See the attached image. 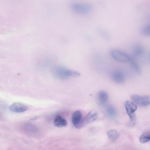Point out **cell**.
Segmentation results:
<instances>
[{
    "label": "cell",
    "mask_w": 150,
    "mask_h": 150,
    "mask_svg": "<svg viewBox=\"0 0 150 150\" xmlns=\"http://www.w3.org/2000/svg\"><path fill=\"white\" fill-rule=\"evenodd\" d=\"M129 62L135 72L138 74H140L141 73V69L134 57L131 56Z\"/></svg>",
    "instance_id": "7c38bea8"
},
{
    "label": "cell",
    "mask_w": 150,
    "mask_h": 150,
    "mask_svg": "<svg viewBox=\"0 0 150 150\" xmlns=\"http://www.w3.org/2000/svg\"><path fill=\"white\" fill-rule=\"evenodd\" d=\"M110 54L114 59L121 62H129L131 57L127 53L117 50H112L110 51Z\"/></svg>",
    "instance_id": "6da1fadb"
},
{
    "label": "cell",
    "mask_w": 150,
    "mask_h": 150,
    "mask_svg": "<svg viewBox=\"0 0 150 150\" xmlns=\"http://www.w3.org/2000/svg\"><path fill=\"white\" fill-rule=\"evenodd\" d=\"M27 109L28 107L25 105L18 103L13 104L9 107V110L11 112L16 113L22 112Z\"/></svg>",
    "instance_id": "ba28073f"
},
{
    "label": "cell",
    "mask_w": 150,
    "mask_h": 150,
    "mask_svg": "<svg viewBox=\"0 0 150 150\" xmlns=\"http://www.w3.org/2000/svg\"><path fill=\"white\" fill-rule=\"evenodd\" d=\"M69 70L64 67H57L54 69L53 74L55 77L59 79L66 80L70 77L69 75Z\"/></svg>",
    "instance_id": "3957f363"
},
{
    "label": "cell",
    "mask_w": 150,
    "mask_h": 150,
    "mask_svg": "<svg viewBox=\"0 0 150 150\" xmlns=\"http://www.w3.org/2000/svg\"><path fill=\"white\" fill-rule=\"evenodd\" d=\"M37 118V117H34L33 118H32L31 119L32 120H34L36 119Z\"/></svg>",
    "instance_id": "44dd1931"
},
{
    "label": "cell",
    "mask_w": 150,
    "mask_h": 150,
    "mask_svg": "<svg viewBox=\"0 0 150 150\" xmlns=\"http://www.w3.org/2000/svg\"><path fill=\"white\" fill-rule=\"evenodd\" d=\"M69 76L74 77H78L80 75V74L79 72L70 70H69Z\"/></svg>",
    "instance_id": "ac0fdd59"
},
{
    "label": "cell",
    "mask_w": 150,
    "mask_h": 150,
    "mask_svg": "<svg viewBox=\"0 0 150 150\" xmlns=\"http://www.w3.org/2000/svg\"><path fill=\"white\" fill-rule=\"evenodd\" d=\"M26 127L27 128L26 129L28 130H29L30 132H34L36 131V129L35 127L32 125L28 124L26 125Z\"/></svg>",
    "instance_id": "d6986e66"
},
{
    "label": "cell",
    "mask_w": 150,
    "mask_h": 150,
    "mask_svg": "<svg viewBox=\"0 0 150 150\" xmlns=\"http://www.w3.org/2000/svg\"><path fill=\"white\" fill-rule=\"evenodd\" d=\"M97 112L94 110L90 111L87 115L85 120V122L87 124L91 123L95 121L98 118Z\"/></svg>",
    "instance_id": "30bf717a"
},
{
    "label": "cell",
    "mask_w": 150,
    "mask_h": 150,
    "mask_svg": "<svg viewBox=\"0 0 150 150\" xmlns=\"http://www.w3.org/2000/svg\"><path fill=\"white\" fill-rule=\"evenodd\" d=\"M112 80L118 83H122L125 81V76L122 71L119 69L114 71L111 74Z\"/></svg>",
    "instance_id": "8992f818"
},
{
    "label": "cell",
    "mask_w": 150,
    "mask_h": 150,
    "mask_svg": "<svg viewBox=\"0 0 150 150\" xmlns=\"http://www.w3.org/2000/svg\"><path fill=\"white\" fill-rule=\"evenodd\" d=\"M91 6L88 4H75L72 6V9L75 11L79 13H86L89 11Z\"/></svg>",
    "instance_id": "5b68a950"
},
{
    "label": "cell",
    "mask_w": 150,
    "mask_h": 150,
    "mask_svg": "<svg viewBox=\"0 0 150 150\" xmlns=\"http://www.w3.org/2000/svg\"><path fill=\"white\" fill-rule=\"evenodd\" d=\"M106 112L108 115L111 117H115L116 115L115 108L111 105H109L106 107Z\"/></svg>",
    "instance_id": "9a60e30c"
},
{
    "label": "cell",
    "mask_w": 150,
    "mask_h": 150,
    "mask_svg": "<svg viewBox=\"0 0 150 150\" xmlns=\"http://www.w3.org/2000/svg\"><path fill=\"white\" fill-rule=\"evenodd\" d=\"M142 34L146 36H150V23L144 26L142 28Z\"/></svg>",
    "instance_id": "e0dca14e"
},
{
    "label": "cell",
    "mask_w": 150,
    "mask_h": 150,
    "mask_svg": "<svg viewBox=\"0 0 150 150\" xmlns=\"http://www.w3.org/2000/svg\"><path fill=\"white\" fill-rule=\"evenodd\" d=\"M139 140L142 143H145L150 141V132L142 134L139 138Z\"/></svg>",
    "instance_id": "2e32d148"
},
{
    "label": "cell",
    "mask_w": 150,
    "mask_h": 150,
    "mask_svg": "<svg viewBox=\"0 0 150 150\" xmlns=\"http://www.w3.org/2000/svg\"><path fill=\"white\" fill-rule=\"evenodd\" d=\"M149 59L150 60V54L149 55Z\"/></svg>",
    "instance_id": "7402d4cb"
},
{
    "label": "cell",
    "mask_w": 150,
    "mask_h": 150,
    "mask_svg": "<svg viewBox=\"0 0 150 150\" xmlns=\"http://www.w3.org/2000/svg\"><path fill=\"white\" fill-rule=\"evenodd\" d=\"M107 135L108 139L111 141H115L119 138V134L115 129L110 130L107 132Z\"/></svg>",
    "instance_id": "4fadbf2b"
},
{
    "label": "cell",
    "mask_w": 150,
    "mask_h": 150,
    "mask_svg": "<svg viewBox=\"0 0 150 150\" xmlns=\"http://www.w3.org/2000/svg\"><path fill=\"white\" fill-rule=\"evenodd\" d=\"M131 98L133 103L140 106L146 107L150 104V96H141L133 95Z\"/></svg>",
    "instance_id": "7a4b0ae2"
},
{
    "label": "cell",
    "mask_w": 150,
    "mask_h": 150,
    "mask_svg": "<svg viewBox=\"0 0 150 150\" xmlns=\"http://www.w3.org/2000/svg\"><path fill=\"white\" fill-rule=\"evenodd\" d=\"M136 122V118L135 116L130 118V121L129 125L130 126H133L135 125Z\"/></svg>",
    "instance_id": "ffe728a7"
},
{
    "label": "cell",
    "mask_w": 150,
    "mask_h": 150,
    "mask_svg": "<svg viewBox=\"0 0 150 150\" xmlns=\"http://www.w3.org/2000/svg\"><path fill=\"white\" fill-rule=\"evenodd\" d=\"M72 121L74 126L76 128H80L83 124L82 116L81 112L77 111L74 112L72 116Z\"/></svg>",
    "instance_id": "277c9868"
},
{
    "label": "cell",
    "mask_w": 150,
    "mask_h": 150,
    "mask_svg": "<svg viewBox=\"0 0 150 150\" xmlns=\"http://www.w3.org/2000/svg\"><path fill=\"white\" fill-rule=\"evenodd\" d=\"M54 124L56 127H62L66 126L67 122L66 120L62 116L57 115L54 119Z\"/></svg>",
    "instance_id": "9c48e42d"
},
{
    "label": "cell",
    "mask_w": 150,
    "mask_h": 150,
    "mask_svg": "<svg viewBox=\"0 0 150 150\" xmlns=\"http://www.w3.org/2000/svg\"><path fill=\"white\" fill-rule=\"evenodd\" d=\"M132 52L134 57H140L143 54L144 49L141 45L136 44L133 46Z\"/></svg>",
    "instance_id": "8fae6325"
},
{
    "label": "cell",
    "mask_w": 150,
    "mask_h": 150,
    "mask_svg": "<svg viewBox=\"0 0 150 150\" xmlns=\"http://www.w3.org/2000/svg\"><path fill=\"white\" fill-rule=\"evenodd\" d=\"M125 106L127 112L130 118L135 116L134 113L137 109V107L135 103L127 101L125 103Z\"/></svg>",
    "instance_id": "52a82bcc"
},
{
    "label": "cell",
    "mask_w": 150,
    "mask_h": 150,
    "mask_svg": "<svg viewBox=\"0 0 150 150\" xmlns=\"http://www.w3.org/2000/svg\"><path fill=\"white\" fill-rule=\"evenodd\" d=\"M108 94L104 91H100L98 94V100L99 103L101 105L104 104L107 101Z\"/></svg>",
    "instance_id": "5bb4252c"
}]
</instances>
